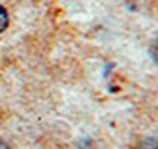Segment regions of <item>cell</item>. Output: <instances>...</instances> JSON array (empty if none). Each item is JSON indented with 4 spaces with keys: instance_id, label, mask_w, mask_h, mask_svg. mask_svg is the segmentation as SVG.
<instances>
[{
    "instance_id": "1",
    "label": "cell",
    "mask_w": 158,
    "mask_h": 149,
    "mask_svg": "<svg viewBox=\"0 0 158 149\" xmlns=\"http://www.w3.org/2000/svg\"><path fill=\"white\" fill-rule=\"evenodd\" d=\"M137 149H158V139L156 137H149V139H144L139 142Z\"/></svg>"
},
{
    "instance_id": "2",
    "label": "cell",
    "mask_w": 158,
    "mask_h": 149,
    "mask_svg": "<svg viewBox=\"0 0 158 149\" xmlns=\"http://www.w3.org/2000/svg\"><path fill=\"white\" fill-rule=\"evenodd\" d=\"M9 25V14L6 11V7L0 6V32H4Z\"/></svg>"
},
{
    "instance_id": "3",
    "label": "cell",
    "mask_w": 158,
    "mask_h": 149,
    "mask_svg": "<svg viewBox=\"0 0 158 149\" xmlns=\"http://www.w3.org/2000/svg\"><path fill=\"white\" fill-rule=\"evenodd\" d=\"M151 55H153V59H155V62H158V39L155 41L153 48H151Z\"/></svg>"
}]
</instances>
